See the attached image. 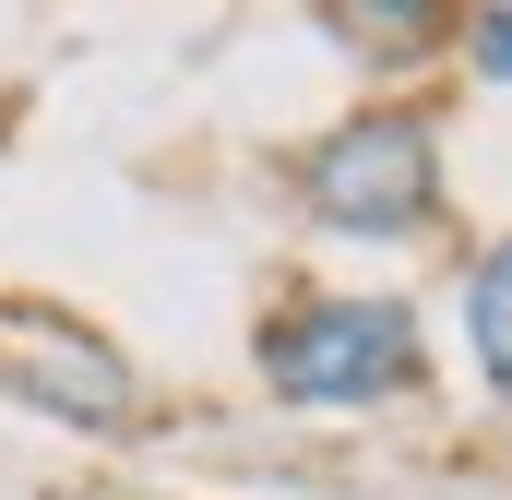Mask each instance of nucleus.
<instances>
[{
    "label": "nucleus",
    "instance_id": "4",
    "mask_svg": "<svg viewBox=\"0 0 512 500\" xmlns=\"http://www.w3.org/2000/svg\"><path fill=\"white\" fill-rule=\"evenodd\" d=\"M465 346H477V381L512 405V239L477 250V274H465Z\"/></svg>",
    "mask_w": 512,
    "mask_h": 500
},
{
    "label": "nucleus",
    "instance_id": "1",
    "mask_svg": "<svg viewBox=\"0 0 512 500\" xmlns=\"http://www.w3.org/2000/svg\"><path fill=\"white\" fill-rule=\"evenodd\" d=\"M429 370L405 298H298L262 322V381L286 405H393Z\"/></svg>",
    "mask_w": 512,
    "mask_h": 500
},
{
    "label": "nucleus",
    "instance_id": "5",
    "mask_svg": "<svg viewBox=\"0 0 512 500\" xmlns=\"http://www.w3.org/2000/svg\"><path fill=\"white\" fill-rule=\"evenodd\" d=\"M334 48H429V12H322Z\"/></svg>",
    "mask_w": 512,
    "mask_h": 500
},
{
    "label": "nucleus",
    "instance_id": "6",
    "mask_svg": "<svg viewBox=\"0 0 512 500\" xmlns=\"http://www.w3.org/2000/svg\"><path fill=\"white\" fill-rule=\"evenodd\" d=\"M465 60H477V84H512V0H489L465 24Z\"/></svg>",
    "mask_w": 512,
    "mask_h": 500
},
{
    "label": "nucleus",
    "instance_id": "3",
    "mask_svg": "<svg viewBox=\"0 0 512 500\" xmlns=\"http://www.w3.org/2000/svg\"><path fill=\"white\" fill-rule=\"evenodd\" d=\"M12 381H24L36 405H60V417H131V405H143L131 358H108V346H96V334H72V322H36V334H24V358H12Z\"/></svg>",
    "mask_w": 512,
    "mask_h": 500
},
{
    "label": "nucleus",
    "instance_id": "2",
    "mask_svg": "<svg viewBox=\"0 0 512 500\" xmlns=\"http://www.w3.org/2000/svg\"><path fill=\"white\" fill-rule=\"evenodd\" d=\"M298 191L346 239H405V227L441 215V131L417 108H358V120H334L298 155Z\"/></svg>",
    "mask_w": 512,
    "mask_h": 500
}]
</instances>
